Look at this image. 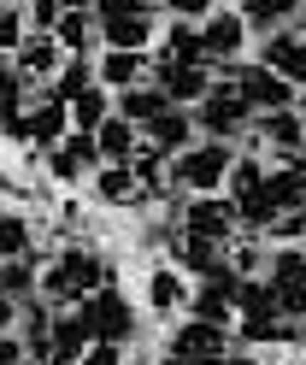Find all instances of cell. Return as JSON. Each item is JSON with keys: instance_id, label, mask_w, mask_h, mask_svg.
<instances>
[{"instance_id": "8d00e7d4", "label": "cell", "mask_w": 306, "mask_h": 365, "mask_svg": "<svg viewBox=\"0 0 306 365\" xmlns=\"http://www.w3.org/2000/svg\"><path fill=\"white\" fill-rule=\"evenodd\" d=\"M230 354H200V359H183V365H224Z\"/></svg>"}, {"instance_id": "d4e9b609", "label": "cell", "mask_w": 306, "mask_h": 365, "mask_svg": "<svg viewBox=\"0 0 306 365\" xmlns=\"http://www.w3.org/2000/svg\"><path fill=\"white\" fill-rule=\"evenodd\" d=\"M53 41H59L65 53H88V48H94V18L77 12V6H65L59 24H53Z\"/></svg>"}, {"instance_id": "7a4b0ae2", "label": "cell", "mask_w": 306, "mask_h": 365, "mask_svg": "<svg viewBox=\"0 0 306 365\" xmlns=\"http://www.w3.org/2000/svg\"><path fill=\"white\" fill-rule=\"evenodd\" d=\"M230 165H235L230 142H200V148H183L171 159V182L183 195H218L230 182Z\"/></svg>"}, {"instance_id": "d6986e66", "label": "cell", "mask_w": 306, "mask_h": 365, "mask_svg": "<svg viewBox=\"0 0 306 365\" xmlns=\"http://www.w3.org/2000/svg\"><path fill=\"white\" fill-rule=\"evenodd\" d=\"M235 318H282V294L271 277H242L235 289Z\"/></svg>"}, {"instance_id": "f35d334b", "label": "cell", "mask_w": 306, "mask_h": 365, "mask_svg": "<svg viewBox=\"0 0 306 365\" xmlns=\"http://www.w3.org/2000/svg\"><path fill=\"white\" fill-rule=\"evenodd\" d=\"M295 106H300V118H306V95H300V101H295Z\"/></svg>"}, {"instance_id": "f1b7e54d", "label": "cell", "mask_w": 306, "mask_h": 365, "mask_svg": "<svg viewBox=\"0 0 306 365\" xmlns=\"http://www.w3.org/2000/svg\"><path fill=\"white\" fill-rule=\"evenodd\" d=\"M88 12L101 24H112V18H153V0H94Z\"/></svg>"}, {"instance_id": "1f68e13d", "label": "cell", "mask_w": 306, "mask_h": 365, "mask_svg": "<svg viewBox=\"0 0 306 365\" xmlns=\"http://www.w3.org/2000/svg\"><path fill=\"white\" fill-rule=\"evenodd\" d=\"M253 182H265V165H259V159H235L224 189H230V195H242V189H253Z\"/></svg>"}, {"instance_id": "603a6c76", "label": "cell", "mask_w": 306, "mask_h": 365, "mask_svg": "<svg viewBox=\"0 0 306 365\" xmlns=\"http://www.w3.org/2000/svg\"><path fill=\"white\" fill-rule=\"evenodd\" d=\"M101 41L124 48V53H148L153 48V18H112V24H101Z\"/></svg>"}, {"instance_id": "3957f363", "label": "cell", "mask_w": 306, "mask_h": 365, "mask_svg": "<svg viewBox=\"0 0 306 365\" xmlns=\"http://www.w3.org/2000/svg\"><path fill=\"white\" fill-rule=\"evenodd\" d=\"M77 312H83L88 341H118V348H130V341H136V307H130L112 283H106V289H94Z\"/></svg>"}, {"instance_id": "6da1fadb", "label": "cell", "mask_w": 306, "mask_h": 365, "mask_svg": "<svg viewBox=\"0 0 306 365\" xmlns=\"http://www.w3.org/2000/svg\"><path fill=\"white\" fill-rule=\"evenodd\" d=\"M248 124H253V106L242 101V88H235V65H230V77L206 88V101L195 112V135H206V142H230V135H242Z\"/></svg>"}, {"instance_id": "83f0119b", "label": "cell", "mask_w": 306, "mask_h": 365, "mask_svg": "<svg viewBox=\"0 0 306 365\" xmlns=\"http://www.w3.org/2000/svg\"><path fill=\"white\" fill-rule=\"evenodd\" d=\"M30 218L24 212H0V259H24L30 254Z\"/></svg>"}, {"instance_id": "2e32d148", "label": "cell", "mask_w": 306, "mask_h": 365, "mask_svg": "<svg viewBox=\"0 0 306 365\" xmlns=\"http://www.w3.org/2000/svg\"><path fill=\"white\" fill-rule=\"evenodd\" d=\"M112 112H118V118H130V124L141 130V124H153L159 112H171V101H165V88H153V83H136V88H118Z\"/></svg>"}, {"instance_id": "ffe728a7", "label": "cell", "mask_w": 306, "mask_h": 365, "mask_svg": "<svg viewBox=\"0 0 306 365\" xmlns=\"http://www.w3.org/2000/svg\"><path fill=\"white\" fill-rule=\"evenodd\" d=\"M235 12H242L248 30H282L289 18L306 12V0H235Z\"/></svg>"}, {"instance_id": "e0dca14e", "label": "cell", "mask_w": 306, "mask_h": 365, "mask_svg": "<svg viewBox=\"0 0 306 365\" xmlns=\"http://www.w3.org/2000/svg\"><path fill=\"white\" fill-rule=\"evenodd\" d=\"M94 148H101V165H130V153L141 148V130H136L130 118H118V112H112V118L94 130Z\"/></svg>"}, {"instance_id": "4316f807", "label": "cell", "mask_w": 306, "mask_h": 365, "mask_svg": "<svg viewBox=\"0 0 306 365\" xmlns=\"http://www.w3.org/2000/svg\"><path fill=\"white\" fill-rule=\"evenodd\" d=\"M106 118H112V112H106V88H101V83H94V88H83V95L71 101V130L94 135V130H101Z\"/></svg>"}, {"instance_id": "f546056e", "label": "cell", "mask_w": 306, "mask_h": 365, "mask_svg": "<svg viewBox=\"0 0 306 365\" xmlns=\"http://www.w3.org/2000/svg\"><path fill=\"white\" fill-rule=\"evenodd\" d=\"M30 36L24 30V6H12V0H0V53H18V41Z\"/></svg>"}, {"instance_id": "4fadbf2b", "label": "cell", "mask_w": 306, "mask_h": 365, "mask_svg": "<svg viewBox=\"0 0 306 365\" xmlns=\"http://www.w3.org/2000/svg\"><path fill=\"white\" fill-rule=\"evenodd\" d=\"M88 195L101 200V207H136V200H148V189L136 182L130 165H101L88 177Z\"/></svg>"}, {"instance_id": "5bb4252c", "label": "cell", "mask_w": 306, "mask_h": 365, "mask_svg": "<svg viewBox=\"0 0 306 365\" xmlns=\"http://www.w3.org/2000/svg\"><path fill=\"white\" fill-rule=\"evenodd\" d=\"M171 354H177V359L230 354V330H218V324H200V318H188V324H177V330H171Z\"/></svg>"}, {"instance_id": "d6a6232c", "label": "cell", "mask_w": 306, "mask_h": 365, "mask_svg": "<svg viewBox=\"0 0 306 365\" xmlns=\"http://www.w3.org/2000/svg\"><path fill=\"white\" fill-rule=\"evenodd\" d=\"M77 365H124V348H118V341H88V354Z\"/></svg>"}, {"instance_id": "44dd1931", "label": "cell", "mask_w": 306, "mask_h": 365, "mask_svg": "<svg viewBox=\"0 0 306 365\" xmlns=\"http://www.w3.org/2000/svg\"><path fill=\"white\" fill-rule=\"evenodd\" d=\"M71 135V106L65 101H41L30 112V148H59Z\"/></svg>"}, {"instance_id": "9c48e42d", "label": "cell", "mask_w": 306, "mask_h": 365, "mask_svg": "<svg viewBox=\"0 0 306 365\" xmlns=\"http://www.w3.org/2000/svg\"><path fill=\"white\" fill-rule=\"evenodd\" d=\"M242 41H248V24H242V12H218L212 6L206 18H200V48H206V59H224V65H235L242 59Z\"/></svg>"}, {"instance_id": "484cf974", "label": "cell", "mask_w": 306, "mask_h": 365, "mask_svg": "<svg viewBox=\"0 0 306 365\" xmlns=\"http://www.w3.org/2000/svg\"><path fill=\"white\" fill-rule=\"evenodd\" d=\"M171 65H206V48H200V24H171V36H165V53Z\"/></svg>"}, {"instance_id": "4dcf8cb0", "label": "cell", "mask_w": 306, "mask_h": 365, "mask_svg": "<svg viewBox=\"0 0 306 365\" xmlns=\"http://www.w3.org/2000/svg\"><path fill=\"white\" fill-rule=\"evenodd\" d=\"M18 71H12V53H0V118H12V112H24V95H18Z\"/></svg>"}, {"instance_id": "74e56055", "label": "cell", "mask_w": 306, "mask_h": 365, "mask_svg": "<svg viewBox=\"0 0 306 365\" xmlns=\"http://www.w3.org/2000/svg\"><path fill=\"white\" fill-rule=\"evenodd\" d=\"M224 365H259V359H253V354H230Z\"/></svg>"}, {"instance_id": "5b68a950", "label": "cell", "mask_w": 306, "mask_h": 365, "mask_svg": "<svg viewBox=\"0 0 306 365\" xmlns=\"http://www.w3.org/2000/svg\"><path fill=\"white\" fill-rule=\"evenodd\" d=\"M253 130L259 142H265L282 165H295V159H306V118L300 106H282V112H253Z\"/></svg>"}, {"instance_id": "30bf717a", "label": "cell", "mask_w": 306, "mask_h": 365, "mask_svg": "<svg viewBox=\"0 0 306 365\" xmlns=\"http://www.w3.org/2000/svg\"><path fill=\"white\" fill-rule=\"evenodd\" d=\"M259 65H271L277 77L306 88V30H271L265 48H259Z\"/></svg>"}, {"instance_id": "d590c367", "label": "cell", "mask_w": 306, "mask_h": 365, "mask_svg": "<svg viewBox=\"0 0 306 365\" xmlns=\"http://www.w3.org/2000/svg\"><path fill=\"white\" fill-rule=\"evenodd\" d=\"M0 330H18V301H6V294H0Z\"/></svg>"}, {"instance_id": "7c38bea8", "label": "cell", "mask_w": 306, "mask_h": 365, "mask_svg": "<svg viewBox=\"0 0 306 365\" xmlns=\"http://www.w3.org/2000/svg\"><path fill=\"white\" fill-rule=\"evenodd\" d=\"M141 142L153 153H165V159H177L183 148H195V118H188L183 106H171V112H159L153 124H141Z\"/></svg>"}, {"instance_id": "ac0fdd59", "label": "cell", "mask_w": 306, "mask_h": 365, "mask_svg": "<svg viewBox=\"0 0 306 365\" xmlns=\"http://www.w3.org/2000/svg\"><path fill=\"white\" fill-rule=\"evenodd\" d=\"M83 354H88L83 312H53V354H47V365H77Z\"/></svg>"}, {"instance_id": "8fae6325", "label": "cell", "mask_w": 306, "mask_h": 365, "mask_svg": "<svg viewBox=\"0 0 306 365\" xmlns=\"http://www.w3.org/2000/svg\"><path fill=\"white\" fill-rule=\"evenodd\" d=\"M94 77H101V88H136V83H153V53H124V48H106L101 59H94Z\"/></svg>"}, {"instance_id": "836d02e7", "label": "cell", "mask_w": 306, "mask_h": 365, "mask_svg": "<svg viewBox=\"0 0 306 365\" xmlns=\"http://www.w3.org/2000/svg\"><path fill=\"white\" fill-rule=\"evenodd\" d=\"M165 6H171V12L183 18V24H200V18L212 12V0H165Z\"/></svg>"}, {"instance_id": "e575fe53", "label": "cell", "mask_w": 306, "mask_h": 365, "mask_svg": "<svg viewBox=\"0 0 306 365\" xmlns=\"http://www.w3.org/2000/svg\"><path fill=\"white\" fill-rule=\"evenodd\" d=\"M0 365H24V336L18 330H0Z\"/></svg>"}, {"instance_id": "8992f818", "label": "cell", "mask_w": 306, "mask_h": 365, "mask_svg": "<svg viewBox=\"0 0 306 365\" xmlns=\"http://www.w3.org/2000/svg\"><path fill=\"white\" fill-rule=\"evenodd\" d=\"M65 59H71V53L59 48L53 36H36V30H30V36L18 41V53H12V71H18L24 88H47V83L59 77V65H65Z\"/></svg>"}, {"instance_id": "ab89813d", "label": "cell", "mask_w": 306, "mask_h": 365, "mask_svg": "<svg viewBox=\"0 0 306 365\" xmlns=\"http://www.w3.org/2000/svg\"><path fill=\"white\" fill-rule=\"evenodd\" d=\"M12 6H24V0H12Z\"/></svg>"}, {"instance_id": "7402d4cb", "label": "cell", "mask_w": 306, "mask_h": 365, "mask_svg": "<svg viewBox=\"0 0 306 365\" xmlns=\"http://www.w3.org/2000/svg\"><path fill=\"white\" fill-rule=\"evenodd\" d=\"M94 83H101V77H94V59H88V53H71V59L59 65V77L47 83V101H65V106H71V101H77L83 88H94Z\"/></svg>"}, {"instance_id": "9a60e30c", "label": "cell", "mask_w": 306, "mask_h": 365, "mask_svg": "<svg viewBox=\"0 0 306 365\" xmlns=\"http://www.w3.org/2000/svg\"><path fill=\"white\" fill-rule=\"evenodd\" d=\"M141 294H148L153 312H188V277L177 265H153L148 283H141Z\"/></svg>"}, {"instance_id": "ba28073f", "label": "cell", "mask_w": 306, "mask_h": 365, "mask_svg": "<svg viewBox=\"0 0 306 365\" xmlns=\"http://www.w3.org/2000/svg\"><path fill=\"white\" fill-rule=\"evenodd\" d=\"M153 88H165L171 106H200L206 88H212V65H171V59H153Z\"/></svg>"}, {"instance_id": "cb8c5ba5", "label": "cell", "mask_w": 306, "mask_h": 365, "mask_svg": "<svg viewBox=\"0 0 306 365\" xmlns=\"http://www.w3.org/2000/svg\"><path fill=\"white\" fill-rule=\"evenodd\" d=\"M41 289V265L24 254V259H0V294L6 301H30V294Z\"/></svg>"}, {"instance_id": "277c9868", "label": "cell", "mask_w": 306, "mask_h": 365, "mask_svg": "<svg viewBox=\"0 0 306 365\" xmlns=\"http://www.w3.org/2000/svg\"><path fill=\"white\" fill-rule=\"evenodd\" d=\"M177 230L206 236V242H230L235 230H242V212H235V200H230V195H188V207H183V224H177Z\"/></svg>"}, {"instance_id": "52a82bcc", "label": "cell", "mask_w": 306, "mask_h": 365, "mask_svg": "<svg viewBox=\"0 0 306 365\" xmlns=\"http://www.w3.org/2000/svg\"><path fill=\"white\" fill-rule=\"evenodd\" d=\"M235 88H242V101L253 106V112H282V106H295L300 95H295V83L289 77H277L271 65H235Z\"/></svg>"}]
</instances>
